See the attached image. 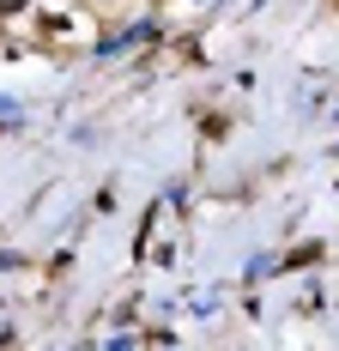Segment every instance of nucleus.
Masks as SVG:
<instances>
[{"label":"nucleus","instance_id":"obj_1","mask_svg":"<svg viewBox=\"0 0 339 351\" xmlns=\"http://www.w3.org/2000/svg\"><path fill=\"white\" fill-rule=\"evenodd\" d=\"M321 261V243H303V248H291V267H315Z\"/></svg>","mask_w":339,"mask_h":351},{"label":"nucleus","instance_id":"obj_2","mask_svg":"<svg viewBox=\"0 0 339 351\" xmlns=\"http://www.w3.org/2000/svg\"><path fill=\"white\" fill-rule=\"evenodd\" d=\"M19 12H31V0H0V19H19Z\"/></svg>","mask_w":339,"mask_h":351}]
</instances>
